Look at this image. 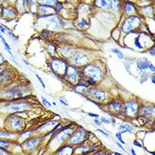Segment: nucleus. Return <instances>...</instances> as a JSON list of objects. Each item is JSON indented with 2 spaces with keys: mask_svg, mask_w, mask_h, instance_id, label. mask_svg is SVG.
I'll return each instance as SVG.
<instances>
[{
  "mask_svg": "<svg viewBox=\"0 0 155 155\" xmlns=\"http://www.w3.org/2000/svg\"><path fill=\"white\" fill-rule=\"evenodd\" d=\"M81 72L83 74L84 80L91 79L97 83H99L104 79V68L98 63L90 62L82 68Z\"/></svg>",
  "mask_w": 155,
  "mask_h": 155,
  "instance_id": "1",
  "label": "nucleus"
},
{
  "mask_svg": "<svg viewBox=\"0 0 155 155\" xmlns=\"http://www.w3.org/2000/svg\"><path fill=\"white\" fill-rule=\"evenodd\" d=\"M30 107V104L21 98L12 99L11 101L7 102L6 104L3 105L0 107V113H5L7 114H18L25 112Z\"/></svg>",
  "mask_w": 155,
  "mask_h": 155,
  "instance_id": "2",
  "label": "nucleus"
},
{
  "mask_svg": "<svg viewBox=\"0 0 155 155\" xmlns=\"http://www.w3.org/2000/svg\"><path fill=\"white\" fill-rule=\"evenodd\" d=\"M4 127L5 130L8 131L18 134L24 131V130L26 129V122L22 117L17 115L16 114H7L5 120Z\"/></svg>",
  "mask_w": 155,
  "mask_h": 155,
  "instance_id": "3",
  "label": "nucleus"
},
{
  "mask_svg": "<svg viewBox=\"0 0 155 155\" xmlns=\"http://www.w3.org/2000/svg\"><path fill=\"white\" fill-rule=\"evenodd\" d=\"M142 27V17L139 15L126 17L120 26V31L123 35H127L132 32H137Z\"/></svg>",
  "mask_w": 155,
  "mask_h": 155,
  "instance_id": "4",
  "label": "nucleus"
},
{
  "mask_svg": "<svg viewBox=\"0 0 155 155\" xmlns=\"http://www.w3.org/2000/svg\"><path fill=\"white\" fill-rule=\"evenodd\" d=\"M68 62H70L69 64L75 66L76 68H83L91 61V57L85 53L84 51H81L79 49H74L71 51L70 55L67 59Z\"/></svg>",
  "mask_w": 155,
  "mask_h": 155,
  "instance_id": "5",
  "label": "nucleus"
},
{
  "mask_svg": "<svg viewBox=\"0 0 155 155\" xmlns=\"http://www.w3.org/2000/svg\"><path fill=\"white\" fill-rule=\"evenodd\" d=\"M90 136V132L88 131L86 129H84L83 127L79 126L76 127L74 129V130L72 132V134L69 136L68 139V143L74 145H81L84 143L88 137Z\"/></svg>",
  "mask_w": 155,
  "mask_h": 155,
  "instance_id": "6",
  "label": "nucleus"
},
{
  "mask_svg": "<svg viewBox=\"0 0 155 155\" xmlns=\"http://www.w3.org/2000/svg\"><path fill=\"white\" fill-rule=\"evenodd\" d=\"M63 77L64 79H66V81H68L72 85H75L78 83H85L81 69H79L78 68L71 64H68L66 74Z\"/></svg>",
  "mask_w": 155,
  "mask_h": 155,
  "instance_id": "7",
  "label": "nucleus"
},
{
  "mask_svg": "<svg viewBox=\"0 0 155 155\" xmlns=\"http://www.w3.org/2000/svg\"><path fill=\"white\" fill-rule=\"evenodd\" d=\"M88 96L91 99H89L90 101L93 102V103H103L105 102L107 99V91H105V90H102V89H99L97 88V86L96 87H90L87 91L85 92L84 96Z\"/></svg>",
  "mask_w": 155,
  "mask_h": 155,
  "instance_id": "8",
  "label": "nucleus"
},
{
  "mask_svg": "<svg viewBox=\"0 0 155 155\" xmlns=\"http://www.w3.org/2000/svg\"><path fill=\"white\" fill-rule=\"evenodd\" d=\"M140 105L137 100H127L123 102V113L122 115L125 118L133 119L138 116V110Z\"/></svg>",
  "mask_w": 155,
  "mask_h": 155,
  "instance_id": "9",
  "label": "nucleus"
},
{
  "mask_svg": "<svg viewBox=\"0 0 155 155\" xmlns=\"http://www.w3.org/2000/svg\"><path fill=\"white\" fill-rule=\"evenodd\" d=\"M68 64L69 63L65 59L54 57L51 60V68L53 73H55L56 75L63 77L66 74Z\"/></svg>",
  "mask_w": 155,
  "mask_h": 155,
  "instance_id": "10",
  "label": "nucleus"
},
{
  "mask_svg": "<svg viewBox=\"0 0 155 155\" xmlns=\"http://www.w3.org/2000/svg\"><path fill=\"white\" fill-rule=\"evenodd\" d=\"M76 127H74V125H69V126H67V127H64L63 129H61L60 131L57 132L52 139H51V144L52 143H58L60 145V147L66 143V141H68L69 136L72 134V132L74 130Z\"/></svg>",
  "mask_w": 155,
  "mask_h": 155,
  "instance_id": "11",
  "label": "nucleus"
},
{
  "mask_svg": "<svg viewBox=\"0 0 155 155\" xmlns=\"http://www.w3.org/2000/svg\"><path fill=\"white\" fill-rule=\"evenodd\" d=\"M123 102L121 99H112L106 104V110L113 115L120 116L123 113Z\"/></svg>",
  "mask_w": 155,
  "mask_h": 155,
  "instance_id": "12",
  "label": "nucleus"
},
{
  "mask_svg": "<svg viewBox=\"0 0 155 155\" xmlns=\"http://www.w3.org/2000/svg\"><path fill=\"white\" fill-rule=\"evenodd\" d=\"M121 12L127 17L138 15V7L131 1H124L121 3Z\"/></svg>",
  "mask_w": 155,
  "mask_h": 155,
  "instance_id": "13",
  "label": "nucleus"
},
{
  "mask_svg": "<svg viewBox=\"0 0 155 155\" xmlns=\"http://www.w3.org/2000/svg\"><path fill=\"white\" fill-rule=\"evenodd\" d=\"M155 108L153 105H145L140 106L138 110V115L143 117L144 120H153Z\"/></svg>",
  "mask_w": 155,
  "mask_h": 155,
  "instance_id": "14",
  "label": "nucleus"
},
{
  "mask_svg": "<svg viewBox=\"0 0 155 155\" xmlns=\"http://www.w3.org/2000/svg\"><path fill=\"white\" fill-rule=\"evenodd\" d=\"M40 140H41L40 137H31L28 138L27 140H25L21 144V146L24 150H26L28 152H31V151L35 150L39 145Z\"/></svg>",
  "mask_w": 155,
  "mask_h": 155,
  "instance_id": "15",
  "label": "nucleus"
},
{
  "mask_svg": "<svg viewBox=\"0 0 155 155\" xmlns=\"http://www.w3.org/2000/svg\"><path fill=\"white\" fill-rule=\"evenodd\" d=\"M138 7V14H140V17H153L154 14V6L153 5H140Z\"/></svg>",
  "mask_w": 155,
  "mask_h": 155,
  "instance_id": "16",
  "label": "nucleus"
},
{
  "mask_svg": "<svg viewBox=\"0 0 155 155\" xmlns=\"http://www.w3.org/2000/svg\"><path fill=\"white\" fill-rule=\"evenodd\" d=\"M36 12L40 15V17L48 16V15H51V14H56L54 7L51 6V5H39L37 6Z\"/></svg>",
  "mask_w": 155,
  "mask_h": 155,
  "instance_id": "17",
  "label": "nucleus"
},
{
  "mask_svg": "<svg viewBox=\"0 0 155 155\" xmlns=\"http://www.w3.org/2000/svg\"><path fill=\"white\" fill-rule=\"evenodd\" d=\"M98 14V19H100V21L105 24L113 23V21H114V13L111 12H107L105 10H101L97 12Z\"/></svg>",
  "mask_w": 155,
  "mask_h": 155,
  "instance_id": "18",
  "label": "nucleus"
},
{
  "mask_svg": "<svg viewBox=\"0 0 155 155\" xmlns=\"http://www.w3.org/2000/svg\"><path fill=\"white\" fill-rule=\"evenodd\" d=\"M74 153V147L69 143H64L56 151V155H73Z\"/></svg>",
  "mask_w": 155,
  "mask_h": 155,
  "instance_id": "19",
  "label": "nucleus"
},
{
  "mask_svg": "<svg viewBox=\"0 0 155 155\" xmlns=\"http://www.w3.org/2000/svg\"><path fill=\"white\" fill-rule=\"evenodd\" d=\"M74 25L79 29H85L91 26V21H90V19H87L84 17H80L74 21Z\"/></svg>",
  "mask_w": 155,
  "mask_h": 155,
  "instance_id": "20",
  "label": "nucleus"
},
{
  "mask_svg": "<svg viewBox=\"0 0 155 155\" xmlns=\"http://www.w3.org/2000/svg\"><path fill=\"white\" fill-rule=\"evenodd\" d=\"M16 15L15 12V8L12 5H8V6H4L3 7V11H2V16L6 18V19H12L14 18Z\"/></svg>",
  "mask_w": 155,
  "mask_h": 155,
  "instance_id": "21",
  "label": "nucleus"
},
{
  "mask_svg": "<svg viewBox=\"0 0 155 155\" xmlns=\"http://www.w3.org/2000/svg\"><path fill=\"white\" fill-rule=\"evenodd\" d=\"M150 64H151V61H149L146 58L144 57L140 58L137 60V68H139L142 71H145L148 69Z\"/></svg>",
  "mask_w": 155,
  "mask_h": 155,
  "instance_id": "22",
  "label": "nucleus"
},
{
  "mask_svg": "<svg viewBox=\"0 0 155 155\" xmlns=\"http://www.w3.org/2000/svg\"><path fill=\"white\" fill-rule=\"evenodd\" d=\"M118 130H119L120 133H121V134H124V133H130V134L134 130V127L130 123L120 124V126L118 127Z\"/></svg>",
  "mask_w": 155,
  "mask_h": 155,
  "instance_id": "23",
  "label": "nucleus"
},
{
  "mask_svg": "<svg viewBox=\"0 0 155 155\" xmlns=\"http://www.w3.org/2000/svg\"><path fill=\"white\" fill-rule=\"evenodd\" d=\"M90 87L85 84V83H78L75 85H74V89L78 92V93H82V94H85V92L87 91V90Z\"/></svg>",
  "mask_w": 155,
  "mask_h": 155,
  "instance_id": "24",
  "label": "nucleus"
},
{
  "mask_svg": "<svg viewBox=\"0 0 155 155\" xmlns=\"http://www.w3.org/2000/svg\"><path fill=\"white\" fill-rule=\"evenodd\" d=\"M12 72L10 69H4L3 71L0 73V84H3L5 81H7L11 77Z\"/></svg>",
  "mask_w": 155,
  "mask_h": 155,
  "instance_id": "25",
  "label": "nucleus"
},
{
  "mask_svg": "<svg viewBox=\"0 0 155 155\" xmlns=\"http://www.w3.org/2000/svg\"><path fill=\"white\" fill-rule=\"evenodd\" d=\"M11 144H12V142L10 140L5 139V138H0V148L9 150L11 148Z\"/></svg>",
  "mask_w": 155,
  "mask_h": 155,
  "instance_id": "26",
  "label": "nucleus"
},
{
  "mask_svg": "<svg viewBox=\"0 0 155 155\" xmlns=\"http://www.w3.org/2000/svg\"><path fill=\"white\" fill-rule=\"evenodd\" d=\"M149 79H150V74H149L148 72L143 71V73L141 74V75H140L139 83H140V84H144L145 82H147Z\"/></svg>",
  "mask_w": 155,
  "mask_h": 155,
  "instance_id": "27",
  "label": "nucleus"
},
{
  "mask_svg": "<svg viewBox=\"0 0 155 155\" xmlns=\"http://www.w3.org/2000/svg\"><path fill=\"white\" fill-rule=\"evenodd\" d=\"M0 39H1V43H2V44H3V45L5 46V49L8 51V53H9L12 57H13V54H12V51H11V50H12V49H11V46H10V45H9V44L6 42V40L5 39V37H3V36H2Z\"/></svg>",
  "mask_w": 155,
  "mask_h": 155,
  "instance_id": "28",
  "label": "nucleus"
},
{
  "mask_svg": "<svg viewBox=\"0 0 155 155\" xmlns=\"http://www.w3.org/2000/svg\"><path fill=\"white\" fill-rule=\"evenodd\" d=\"M54 9H55V12L56 14H59L63 9H64V6H63V3L60 2V1H57L55 5H54Z\"/></svg>",
  "mask_w": 155,
  "mask_h": 155,
  "instance_id": "29",
  "label": "nucleus"
},
{
  "mask_svg": "<svg viewBox=\"0 0 155 155\" xmlns=\"http://www.w3.org/2000/svg\"><path fill=\"white\" fill-rule=\"evenodd\" d=\"M112 52L113 53H114V54H116L117 55V57L119 58L120 60H123L125 57H124V54L122 53V51L120 50V49H117V48H114V49H112Z\"/></svg>",
  "mask_w": 155,
  "mask_h": 155,
  "instance_id": "30",
  "label": "nucleus"
},
{
  "mask_svg": "<svg viewBox=\"0 0 155 155\" xmlns=\"http://www.w3.org/2000/svg\"><path fill=\"white\" fill-rule=\"evenodd\" d=\"M6 33H7V35L10 36V37L12 38V39L13 40V41H14V42H17V41L19 40V37L16 36V35H14V33H13L12 31H11V30H9V29H8Z\"/></svg>",
  "mask_w": 155,
  "mask_h": 155,
  "instance_id": "31",
  "label": "nucleus"
},
{
  "mask_svg": "<svg viewBox=\"0 0 155 155\" xmlns=\"http://www.w3.org/2000/svg\"><path fill=\"white\" fill-rule=\"evenodd\" d=\"M121 135H122V134H121V133H120V132L118 131L117 133H116V134H115V137L118 139V141H119L120 143H121V144H125V143H126V142L123 140V138H122Z\"/></svg>",
  "mask_w": 155,
  "mask_h": 155,
  "instance_id": "32",
  "label": "nucleus"
},
{
  "mask_svg": "<svg viewBox=\"0 0 155 155\" xmlns=\"http://www.w3.org/2000/svg\"><path fill=\"white\" fill-rule=\"evenodd\" d=\"M99 120L102 122V124L104 123V124H111V122H110V120L107 119V117H105V116H101V117H99Z\"/></svg>",
  "mask_w": 155,
  "mask_h": 155,
  "instance_id": "33",
  "label": "nucleus"
},
{
  "mask_svg": "<svg viewBox=\"0 0 155 155\" xmlns=\"http://www.w3.org/2000/svg\"><path fill=\"white\" fill-rule=\"evenodd\" d=\"M41 99H42V102H43V104H44L45 106H46V107H51V103L49 102L45 97H42Z\"/></svg>",
  "mask_w": 155,
  "mask_h": 155,
  "instance_id": "34",
  "label": "nucleus"
},
{
  "mask_svg": "<svg viewBox=\"0 0 155 155\" xmlns=\"http://www.w3.org/2000/svg\"><path fill=\"white\" fill-rule=\"evenodd\" d=\"M36 78H37V80L39 81V83L41 84V85H42V87H43V89H45V82H44V80L36 74Z\"/></svg>",
  "mask_w": 155,
  "mask_h": 155,
  "instance_id": "35",
  "label": "nucleus"
},
{
  "mask_svg": "<svg viewBox=\"0 0 155 155\" xmlns=\"http://www.w3.org/2000/svg\"><path fill=\"white\" fill-rule=\"evenodd\" d=\"M154 51H155L154 45H153L152 47L149 48V49L147 50V52H148L149 54H151V56H152V57H154Z\"/></svg>",
  "mask_w": 155,
  "mask_h": 155,
  "instance_id": "36",
  "label": "nucleus"
},
{
  "mask_svg": "<svg viewBox=\"0 0 155 155\" xmlns=\"http://www.w3.org/2000/svg\"><path fill=\"white\" fill-rule=\"evenodd\" d=\"M7 30H8V28L6 27H5L4 25H0V32L2 34H5L7 32Z\"/></svg>",
  "mask_w": 155,
  "mask_h": 155,
  "instance_id": "37",
  "label": "nucleus"
},
{
  "mask_svg": "<svg viewBox=\"0 0 155 155\" xmlns=\"http://www.w3.org/2000/svg\"><path fill=\"white\" fill-rule=\"evenodd\" d=\"M0 155H11L9 153V152L5 149L0 148Z\"/></svg>",
  "mask_w": 155,
  "mask_h": 155,
  "instance_id": "38",
  "label": "nucleus"
},
{
  "mask_svg": "<svg viewBox=\"0 0 155 155\" xmlns=\"http://www.w3.org/2000/svg\"><path fill=\"white\" fill-rule=\"evenodd\" d=\"M97 132H99V133H101V134H102L103 136H105V137H110V136H109V134H107V133L104 131L103 130L97 129Z\"/></svg>",
  "mask_w": 155,
  "mask_h": 155,
  "instance_id": "39",
  "label": "nucleus"
},
{
  "mask_svg": "<svg viewBox=\"0 0 155 155\" xmlns=\"http://www.w3.org/2000/svg\"><path fill=\"white\" fill-rule=\"evenodd\" d=\"M88 115L90 117H93L95 119H98L99 118V115L98 114H93V113H88Z\"/></svg>",
  "mask_w": 155,
  "mask_h": 155,
  "instance_id": "40",
  "label": "nucleus"
},
{
  "mask_svg": "<svg viewBox=\"0 0 155 155\" xmlns=\"http://www.w3.org/2000/svg\"><path fill=\"white\" fill-rule=\"evenodd\" d=\"M148 69H149V71H151L152 73H154L155 72L154 65H153V63H151V64H150V66H149V68H148Z\"/></svg>",
  "mask_w": 155,
  "mask_h": 155,
  "instance_id": "41",
  "label": "nucleus"
},
{
  "mask_svg": "<svg viewBox=\"0 0 155 155\" xmlns=\"http://www.w3.org/2000/svg\"><path fill=\"white\" fill-rule=\"evenodd\" d=\"M93 121H94V123H95L97 126H98V127H101L102 126V122L99 120V119H95Z\"/></svg>",
  "mask_w": 155,
  "mask_h": 155,
  "instance_id": "42",
  "label": "nucleus"
},
{
  "mask_svg": "<svg viewBox=\"0 0 155 155\" xmlns=\"http://www.w3.org/2000/svg\"><path fill=\"white\" fill-rule=\"evenodd\" d=\"M133 144H134L135 146H137V147H142V146H143V144L139 143L137 140H134V141H133Z\"/></svg>",
  "mask_w": 155,
  "mask_h": 155,
  "instance_id": "43",
  "label": "nucleus"
},
{
  "mask_svg": "<svg viewBox=\"0 0 155 155\" xmlns=\"http://www.w3.org/2000/svg\"><path fill=\"white\" fill-rule=\"evenodd\" d=\"M60 102L62 104V105H63V106H64V107H68V104L65 100H63L62 98H60Z\"/></svg>",
  "mask_w": 155,
  "mask_h": 155,
  "instance_id": "44",
  "label": "nucleus"
},
{
  "mask_svg": "<svg viewBox=\"0 0 155 155\" xmlns=\"http://www.w3.org/2000/svg\"><path fill=\"white\" fill-rule=\"evenodd\" d=\"M115 143L117 144V146H118L119 148H120V149H121V150H122V151H123L124 153H127V151H126V150H125V149L123 148V146H122V145H121V144H120L119 142H115Z\"/></svg>",
  "mask_w": 155,
  "mask_h": 155,
  "instance_id": "45",
  "label": "nucleus"
},
{
  "mask_svg": "<svg viewBox=\"0 0 155 155\" xmlns=\"http://www.w3.org/2000/svg\"><path fill=\"white\" fill-rule=\"evenodd\" d=\"M150 78H151V81H152L153 84H154V83H155V74H154V73H153V74H152V75L150 76Z\"/></svg>",
  "mask_w": 155,
  "mask_h": 155,
  "instance_id": "46",
  "label": "nucleus"
},
{
  "mask_svg": "<svg viewBox=\"0 0 155 155\" xmlns=\"http://www.w3.org/2000/svg\"><path fill=\"white\" fill-rule=\"evenodd\" d=\"M110 122L112 123V125L114 126V127H115V125H116V120L114 118H111L110 119Z\"/></svg>",
  "mask_w": 155,
  "mask_h": 155,
  "instance_id": "47",
  "label": "nucleus"
},
{
  "mask_svg": "<svg viewBox=\"0 0 155 155\" xmlns=\"http://www.w3.org/2000/svg\"><path fill=\"white\" fill-rule=\"evenodd\" d=\"M4 61H5V59H4L3 55L0 53V65H1V64H3V63H4Z\"/></svg>",
  "mask_w": 155,
  "mask_h": 155,
  "instance_id": "48",
  "label": "nucleus"
},
{
  "mask_svg": "<svg viewBox=\"0 0 155 155\" xmlns=\"http://www.w3.org/2000/svg\"><path fill=\"white\" fill-rule=\"evenodd\" d=\"M130 153H131V155H137V153L135 152V150H134L133 148H131V149H130Z\"/></svg>",
  "mask_w": 155,
  "mask_h": 155,
  "instance_id": "49",
  "label": "nucleus"
},
{
  "mask_svg": "<svg viewBox=\"0 0 155 155\" xmlns=\"http://www.w3.org/2000/svg\"><path fill=\"white\" fill-rule=\"evenodd\" d=\"M22 61H23L24 63H25V65H26V66H28V67H29V66H30V64H29V63H28V61H27V60H22Z\"/></svg>",
  "mask_w": 155,
  "mask_h": 155,
  "instance_id": "50",
  "label": "nucleus"
},
{
  "mask_svg": "<svg viewBox=\"0 0 155 155\" xmlns=\"http://www.w3.org/2000/svg\"><path fill=\"white\" fill-rule=\"evenodd\" d=\"M2 11H3V7H2V5H0V16H2Z\"/></svg>",
  "mask_w": 155,
  "mask_h": 155,
  "instance_id": "51",
  "label": "nucleus"
},
{
  "mask_svg": "<svg viewBox=\"0 0 155 155\" xmlns=\"http://www.w3.org/2000/svg\"><path fill=\"white\" fill-rule=\"evenodd\" d=\"M93 155H106V154H102V153H101V152H98V153H94Z\"/></svg>",
  "mask_w": 155,
  "mask_h": 155,
  "instance_id": "52",
  "label": "nucleus"
},
{
  "mask_svg": "<svg viewBox=\"0 0 155 155\" xmlns=\"http://www.w3.org/2000/svg\"><path fill=\"white\" fill-rule=\"evenodd\" d=\"M1 120H2V113H0V121H1Z\"/></svg>",
  "mask_w": 155,
  "mask_h": 155,
  "instance_id": "53",
  "label": "nucleus"
},
{
  "mask_svg": "<svg viewBox=\"0 0 155 155\" xmlns=\"http://www.w3.org/2000/svg\"><path fill=\"white\" fill-rule=\"evenodd\" d=\"M51 105H53V106H56V103H55V102H52V103H51Z\"/></svg>",
  "mask_w": 155,
  "mask_h": 155,
  "instance_id": "54",
  "label": "nucleus"
},
{
  "mask_svg": "<svg viewBox=\"0 0 155 155\" xmlns=\"http://www.w3.org/2000/svg\"><path fill=\"white\" fill-rule=\"evenodd\" d=\"M2 36H2V33H1V32H0V38H1V37H2Z\"/></svg>",
  "mask_w": 155,
  "mask_h": 155,
  "instance_id": "55",
  "label": "nucleus"
}]
</instances>
